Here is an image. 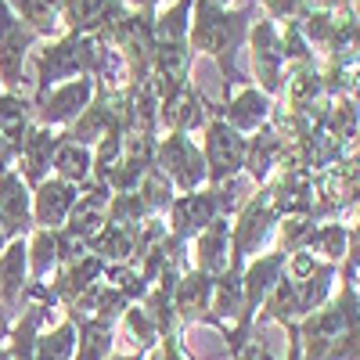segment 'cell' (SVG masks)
<instances>
[{
	"label": "cell",
	"instance_id": "cell-8",
	"mask_svg": "<svg viewBox=\"0 0 360 360\" xmlns=\"http://www.w3.org/2000/svg\"><path fill=\"white\" fill-rule=\"evenodd\" d=\"M69 141L76 144H86L94 148L98 141H105L108 134H130V119H127V94L123 86H101L94 90V98H90V105L79 112V119L62 130Z\"/></svg>",
	"mask_w": 360,
	"mask_h": 360
},
{
	"label": "cell",
	"instance_id": "cell-40",
	"mask_svg": "<svg viewBox=\"0 0 360 360\" xmlns=\"http://www.w3.org/2000/svg\"><path fill=\"white\" fill-rule=\"evenodd\" d=\"M18 166V148L4 137V134H0V176H4V173H11Z\"/></svg>",
	"mask_w": 360,
	"mask_h": 360
},
{
	"label": "cell",
	"instance_id": "cell-2",
	"mask_svg": "<svg viewBox=\"0 0 360 360\" xmlns=\"http://www.w3.org/2000/svg\"><path fill=\"white\" fill-rule=\"evenodd\" d=\"M256 4L245 8H217L209 0H195L191 8V54H205L213 58L220 76H224V94L238 90L242 83H249L238 69L245 44H249V29L256 22Z\"/></svg>",
	"mask_w": 360,
	"mask_h": 360
},
{
	"label": "cell",
	"instance_id": "cell-29",
	"mask_svg": "<svg viewBox=\"0 0 360 360\" xmlns=\"http://www.w3.org/2000/svg\"><path fill=\"white\" fill-rule=\"evenodd\" d=\"M44 317H47L44 303H25L22 307L18 321L11 324V335H8L11 360H37V339L44 332Z\"/></svg>",
	"mask_w": 360,
	"mask_h": 360
},
{
	"label": "cell",
	"instance_id": "cell-41",
	"mask_svg": "<svg viewBox=\"0 0 360 360\" xmlns=\"http://www.w3.org/2000/svg\"><path fill=\"white\" fill-rule=\"evenodd\" d=\"M15 238H22V234L11 227V220H4V217H0V252H4V249L15 242Z\"/></svg>",
	"mask_w": 360,
	"mask_h": 360
},
{
	"label": "cell",
	"instance_id": "cell-35",
	"mask_svg": "<svg viewBox=\"0 0 360 360\" xmlns=\"http://www.w3.org/2000/svg\"><path fill=\"white\" fill-rule=\"evenodd\" d=\"M112 346H115V328L83 324L72 360H108V356H112Z\"/></svg>",
	"mask_w": 360,
	"mask_h": 360
},
{
	"label": "cell",
	"instance_id": "cell-14",
	"mask_svg": "<svg viewBox=\"0 0 360 360\" xmlns=\"http://www.w3.org/2000/svg\"><path fill=\"white\" fill-rule=\"evenodd\" d=\"M213 285H217V278L202 274L195 266H188L184 274H180V281L173 288V314H176L180 328H191V324L217 328V321H213Z\"/></svg>",
	"mask_w": 360,
	"mask_h": 360
},
{
	"label": "cell",
	"instance_id": "cell-17",
	"mask_svg": "<svg viewBox=\"0 0 360 360\" xmlns=\"http://www.w3.org/2000/svg\"><path fill=\"white\" fill-rule=\"evenodd\" d=\"M108 202H112V191H108L105 184H86V188H83L79 202L72 205V213H69V220H65V227H62L65 242H69L72 249L86 252L90 238H94V234L108 224Z\"/></svg>",
	"mask_w": 360,
	"mask_h": 360
},
{
	"label": "cell",
	"instance_id": "cell-6",
	"mask_svg": "<svg viewBox=\"0 0 360 360\" xmlns=\"http://www.w3.org/2000/svg\"><path fill=\"white\" fill-rule=\"evenodd\" d=\"M245 152H249V137L238 134L231 123H224V115L213 105L202 127V155L209 169V188H224L231 180L245 176Z\"/></svg>",
	"mask_w": 360,
	"mask_h": 360
},
{
	"label": "cell",
	"instance_id": "cell-45",
	"mask_svg": "<svg viewBox=\"0 0 360 360\" xmlns=\"http://www.w3.org/2000/svg\"><path fill=\"white\" fill-rule=\"evenodd\" d=\"M209 4H217V8H231V0H209Z\"/></svg>",
	"mask_w": 360,
	"mask_h": 360
},
{
	"label": "cell",
	"instance_id": "cell-32",
	"mask_svg": "<svg viewBox=\"0 0 360 360\" xmlns=\"http://www.w3.org/2000/svg\"><path fill=\"white\" fill-rule=\"evenodd\" d=\"M134 195L141 198V205H144L148 217H166L169 205H173V198H176V188L166 180V173H162L159 166H152V169L144 173L141 184L134 188Z\"/></svg>",
	"mask_w": 360,
	"mask_h": 360
},
{
	"label": "cell",
	"instance_id": "cell-27",
	"mask_svg": "<svg viewBox=\"0 0 360 360\" xmlns=\"http://www.w3.org/2000/svg\"><path fill=\"white\" fill-rule=\"evenodd\" d=\"M33 127H37V101L22 98V90H0V134L15 148H22Z\"/></svg>",
	"mask_w": 360,
	"mask_h": 360
},
{
	"label": "cell",
	"instance_id": "cell-4",
	"mask_svg": "<svg viewBox=\"0 0 360 360\" xmlns=\"http://www.w3.org/2000/svg\"><path fill=\"white\" fill-rule=\"evenodd\" d=\"M101 54L105 44L98 37H86V33H62L54 40H44L33 54V69H37V98H44L51 86L58 83H69L79 76H98L101 69Z\"/></svg>",
	"mask_w": 360,
	"mask_h": 360
},
{
	"label": "cell",
	"instance_id": "cell-44",
	"mask_svg": "<svg viewBox=\"0 0 360 360\" xmlns=\"http://www.w3.org/2000/svg\"><path fill=\"white\" fill-rule=\"evenodd\" d=\"M238 360H259V346H249L242 356H238Z\"/></svg>",
	"mask_w": 360,
	"mask_h": 360
},
{
	"label": "cell",
	"instance_id": "cell-23",
	"mask_svg": "<svg viewBox=\"0 0 360 360\" xmlns=\"http://www.w3.org/2000/svg\"><path fill=\"white\" fill-rule=\"evenodd\" d=\"M25 288H29V245H25V238H15L0 252V307L11 314H22Z\"/></svg>",
	"mask_w": 360,
	"mask_h": 360
},
{
	"label": "cell",
	"instance_id": "cell-39",
	"mask_svg": "<svg viewBox=\"0 0 360 360\" xmlns=\"http://www.w3.org/2000/svg\"><path fill=\"white\" fill-rule=\"evenodd\" d=\"M144 360H195V356L184 346V332H180V328H169V332L159 335V346L148 353Z\"/></svg>",
	"mask_w": 360,
	"mask_h": 360
},
{
	"label": "cell",
	"instance_id": "cell-43",
	"mask_svg": "<svg viewBox=\"0 0 360 360\" xmlns=\"http://www.w3.org/2000/svg\"><path fill=\"white\" fill-rule=\"evenodd\" d=\"M148 353H141V349H134V353H112L108 360H144Z\"/></svg>",
	"mask_w": 360,
	"mask_h": 360
},
{
	"label": "cell",
	"instance_id": "cell-30",
	"mask_svg": "<svg viewBox=\"0 0 360 360\" xmlns=\"http://www.w3.org/2000/svg\"><path fill=\"white\" fill-rule=\"evenodd\" d=\"M346 249H349V224H342V220H324V224H317V227L310 231L303 252H310V256H317V259H324V263H332V266H342Z\"/></svg>",
	"mask_w": 360,
	"mask_h": 360
},
{
	"label": "cell",
	"instance_id": "cell-26",
	"mask_svg": "<svg viewBox=\"0 0 360 360\" xmlns=\"http://www.w3.org/2000/svg\"><path fill=\"white\" fill-rule=\"evenodd\" d=\"M0 217L11 220V227L22 238L33 234V188L22 180L18 169L0 176Z\"/></svg>",
	"mask_w": 360,
	"mask_h": 360
},
{
	"label": "cell",
	"instance_id": "cell-34",
	"mask_svg": "<svg viewBox=\"0 0 360 360\" xmlns=\"http://www.w3.org/2000/svg\"><path fill=\"white\" fill-rule=\"evenodd\" d=\"M119 324L127 328V335H130L134 349H141V353H152V349L159 346V328H155L152 314H148L141 303H134V307L123 314V321H119Z\"/></svg>",
	"mask_w": 360,
	"mask_h": 360
},
{
	"label": "cell",
	"instance_id": "cell-9",
	"mask_svg": "<svg viewBox=\"0 0 360 360\" xmlns=\"http://www.w3.org/2000/svg\"><path fill=\"white\" fill-rule=\"evenodd\" d=\"M155 166L166 173V180L176 188V195L209 188L202 144H195L191 134H162L155 144Z\"/></svg>",
	"mask_w": 360,
	"mask_h": 360
},
{
	"label": "cell",
	"instance_id": "cell-1",
	"mask_svg": "<svg viewBox=\"0 0 360 360\" xmlns=\"http://www.w3.org/2000/svg\"><path fill=\"white\" fill-rule=\"evenodd\" d=\"M288 332L285 360H360V288L339 274V292ZM259 360H274L259 349Z\"/></svg>",
	"mask_w": 360,
	"mask_h": 360
},
{
	"label": "cell",
	"instance_id": "cell-28",
	"mask_svg": "<svg viewBox=\"0 0 360 360\" xmlns=\"http://www.w3.org/2000/svg\"><path fill=\"white\" fill-rule=\"evenodd\" d=\"M51 173L69 180V184H76V188H86L90 173H94V148L76 144L62 134V141H58V148H54V159H51Z\"/></svg>",
	"mask_w": 360,
	"mask_h": 360
},
{
	"label": "cell",
	"instance_id": "cell-18",
	"mask_svg": "<svg viewBox=\"0 0 360 360\" xmlns=\"http://www.w3.org/2000/svg\"><path fill=\"white\" fill-rule=\"evenodd\" d=\"M83 188L69 184V180L62 176H47L40 180V184L33 188V227H44V231H62L72 205L79 202Z\"/></svg>",
	"mask_w": 360,
	"mask_h": 360
},
{
	"label": "cell",
	"instance_id": "cell-19",
	"mask_svg": "<svg viewBox=\"0 0 360 360\" xmlns=\"http://www.w3.org/2000/svg\"><path fill=\"white\" fill-rule=\"evenodd\" d=\"M130 11L127 0H62V29L65 33L101 37Z\"/></svg>",
	"mask_w": 360,
	"mask_h": 360
},
{
	"label": "cell",
	"instance_id": "cell-7",
	"mask_svg": "<svg viewBox=\"0 0 360 360\" xmlns=\"http://www.w3.org/2000/svg\"><path fill=\"white\" fill-rule=\"evenodd\" d=\"M278 213L270 209V198H266V188H256L242 209L231 217V266L234 270H245V263L252 256L263 252V245L270 242V234L278 231Z\"/></svg>",
	"mask_w": 360,
	"mask_h": 360
},
{
	"label": "cell",
	"instance_id": "cell-38",
	"mask_svg": "<svg viewBox=\"0 0 360 360\" xmlns=\"http://www.w3.org/2000/svg\"><path fill=\"white\" fill-rule=\"evenodd\" d=\"M252 4L263 11V18L285 25V22H299V15L307 11L310 0H252Z\"/></svg>",
	"mask_w": 360,
	"mask_h": 360
},
{
	"label": "cell",
	"instance_id": "cell-21",
	"mask_svg": "<svg viewBox=\"0 0 360 360\" xmlns=\"http://www.w3.org/2000/svg\"><path fill=\"white\" fill-rule=\"evenodd\" d=\"M25 245H29V281H47L58 266H65L69 259L79 256V249H72L65 242L62 231L33 227V234L25 238Z\"/></svg>",
	"mask_w": 360,
	"mask_h": 360
},
{
	"label": "cell",
	"instance_id": "cell-15",
	"mask_svg": "<svg viewBox=\"0 0 360 360\" xmlns=\"http://www.w3.org/2000/svg\"><path fill=\"white\" fill-rule=\"evenodd\" d=\"M209 108H213V101H205V94L195 83H184V86L169 90V94H162L159 130L162 134H195L205 127Z\"/></svg>",
	"mask_w": 360,
	"mask_h": 360
},
{
	"label": "cell",
	"instance_id": "cell-42",
	"mask_svg": "<svg viewBox=\"0 0 360 360\" xmlns=\"http://www.w3.org/2000/svg\"><path fill=\"white\" fill-rule=\"evenodd\" d=\"M130 8H137V11H159V8H166V4H173V0H127Z\"/></svg>",
	"mask_w": 360,
	"mask_h": 360
},
{
	"label": "cell",
	"instance_id": "cell-36",
	"mask_svg": "<svg viewBox=\"0 0 360 360\" xmlns=\"http://www.w3.org/2000/svg\"><path fill=\"white\" fill-rule=\"evenodd\" d=\"M317 224L310 220V217H288V220H281L278 224V245L274 249H281L285 256H292V252H303L307 249V238H310V231H314Z\"/></svg>",
	"mask_w": 360,
	"mask_h": 360
},
{
	"label": "cell",
	"instance_id": "cell-11",
	"mask_svg": "<svg viewBox=\"0 0 360 360\" xmlns=\"http://www.w3.org/2000/svg\"><path fill=\"white\" fill-rule=\"evenodd\" d=\"M249 58H252V79L263 94L281 98V83H285V54H281V25L270 18H256L249 29V44H245Z\"/></svg>",
	"mask_w": 360,
	"mask_h": 360
},
{
	"label": "cell",
	"instance_id": "cell-33",
	"mask_svg": "<svg viewBox=\"0 0 360 360\" xmlns=\"http://www.w3.org/2000/svg\"><path fill=\"white\" fill-rule=\"evenodd\" d=\"M79 342V328L65 317L62 324H54L51 332H40L37 339V360H72Z\"/></svg>",
	"mask_w": 360,
	"mask_h": 360
},
{
	"label": "cell",
	"instance_id": "cell-16",
	"mask_svg": "<svg viewBox=\"0 0 360 360\" xmlns=\"http://www.w3.org/2000/svg\"><path fill=\"white\" fill-rule=\"evenodd\" d=\"M274 98L263 94L256 83H242L238 90L224 94V105H217V112L224 115V123H231L238 134L252 137L256 130H263L270 123V115H274Z\"/></svg>",
	"mask_w": 360,
	"mask_h": 360
},
{
	"label": "cell",
	"instance_id": "cell-5",
	"mask_svg": "<svg viewBox=\"0 0 360 360\" xmlns=\"http://www.w3.org/2000/svg\"><path fill=\"white\" fill-rule=\"evenodd\" d=\"M127 69V83L152 79L155 65V11H137L130 8L112 29L98 37Z\"/></svg>",
	"mask_w": 360,
	"mask_h": 360
},
{
	"label": "cell",
	"instance_id": "cell-47",
	"mask_svg": "<svg viewBox=\"0 0 360 360\" xmlns=\"http://www.w3.org/2000/svg\"><path fill=\"white\" fill-rule=\"evenodd\" d=\"M353 11H356V22H360V4H353Z\"/></svg>",
	"mask_w": 360,
	"mask_h": 360
},
{
	"label": "cell",
	"instance_id": "cell-12",
	"mask_svg": "<svg viewBox=\"0 0 360 360\" xmlns=\"http://www.w3.org/2000/svg\"><path fill=\"white\" fill-rule=\"evenodd\" d=\"M94 90H98V79L94 76H79V79L51 86L44 98H37V127L69 130L76 119H79V112L90 105Z\"/></svg>",
	"mask_w": 360,
	"mask_h": 360
},
{
	"label": "cell",
	"instance_id": "cell-20",
	"mask_svg": "<svg viewBox=\"0 0 360 360\" xmlns=\"http://www.w3.org/2000/svg\"><path fill=\"white\" fill-rule=\"evenodd\" d=\"M285 152H288V141L278 134L274 123H266L263 130H256L249 137V152H245V176H249V184L263 188L266 180L285 166Z\"/></svg>",
	"mask_w": 360,
	"mask_h": 360
},
{
	"label": "cell",
	"instance_id": "cell-13",
	"mask_svg": "<svg viewBox=\"0 0 360 360\" xmlns=\"http://www.w3.org/2000/svg\"><path fill=\"white\" fill-rule=\"evenodd\" d=\"M263 188H266L270 209L278 213V220L310 217V213H314V173H310V169L281 166Z\"/></svg>",
	"mask_w": 360,
	"mask_h": 360
},
{
	"label": "cell",
	"instance_id": "cell-37",
	"mask_svg": "<svg viewBox=\"0 0 360 360\" xmlns=\"http://www.w3.org/2000/svg\"><path fill=\"white\" fill-rule=\"evenodd\" d=\"M281 54H285V65H299V62H317L314 47L307 44L299 22H285L281 25Z\"/></svg>",
	"mask_w": 360,
	"mask_h": 360
},
{
	"label": "cell",
	"instance_id": "cell-24",
	"mask_svg": "<svg viewBox=\"0 0 360 360\" xmlns=\"http://www.w3.org/2000/svg\"><path fill=\"white\" fill-rule=\"evenodd\" d=\"M62 141V130H51V127H33L29 137L18 148V173L29 188H37L40 180L51 176V159H54V148Z\"/></svg>",
	"mask_w": 360,
	"mask_h": 360
},
{
	"label": "cell",
	"instance_id": "cell-25",
	"mask_svg": "<svg viewBox=\"0 0 360 360\" xmlns=\"http://www.w3.org/2000/svg\"><path fill=\"white\" fill-rule=\"evenodd\" d=\"M137 238H141V224H115V220H108L94 238H90L86 252L98 256L105 266L134 263L137 259Z\"/></svg>",
	"mask_w": 360,
	"mask_h": 360
},
{
	"label": "cell",
	"instance_id": "cell-46",
	"mask_svg": "<svg viewBox=\"0 0 360 360\" xmlns=\"http://www.w3.org/2000/svg\"><path fill=\"white\" fill-rule=\"evenodd\" d=\"M0 360H11V353H8V346H0Z\"/></svg>",
	"mask_w": 360,
	"mask_h": 360
},
{
	"label": "cell",
	"instance_id": "cell-3",
	"mask_svg": "<svg viewBox=\"0 0 360 360\" xmlns=\"http://www.w3.org/2000/svg\"><path fill=\"white\" fill-rule=\"evenodd\" d=\"M191 8L195 0H173L155 11V65L152 79L159 86V98L169 90L191 83Z\"/></svg>",
	"mask_w": 360,
	"mask_h": 360
},
{
	"label": "cell",
	"instance_id": "cell-48",
	"mask_svg": "<svg viewBox=\"0 0 360 360\" xmlns=\"http://www.w3.org/2000/svg\"><path fill=\"white\" fill-rule=\"evenodd\" d=\"M349 4H360V0H349Z\"/></svg>",
	"mask_w": 360,
	"mask_h": 360
},
{
	"label": "cell",
	"instance_id": "cell-10",
	"mask_svg": "<svg viewBox=\"0 0 360 360\" xmlns=\"http://www.w3.org/2000/svg\"><path fill=\"white\" fill-rule=\"evenodd\" d=\"M40 47V37L29 29L8 0H0V90H22L29 54Z\"/></svg>",
	"mask_w": 360,
	"mask_h": 360
},
{
	"label": "cell",
	"instance_id": "cell-22",
	"mask_svg": "<svg viewBox=\"0 0 360 360\" xmlns=\"http://www.w3.org/2000/svg\"><path fill=\"white\" fill-rule=\"evenodd\" d=\"M188 259H191L195 270H202V274L220 278L224 270L231 266V217H220V220L209 224L191 242Z\"/></svg>",
	"mask_w": 360,
	"mask_h": 360
},
{
	"label": "cell",
	"instance_id": "cell-31",
	"mask_svg": "<svg viewBox=\"0 0 360 360\" xmlns=\"http://www.w3.org/2000/svg\"><path fill=\"white\" fill-rule=\"evenodd\" d=\"M8 4L40 40H54L62 29V0H8Z\"/></svg>",
	"mask_w": 360,
	"mask_h": 360
}]
</instances>
